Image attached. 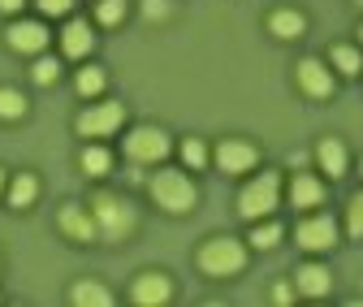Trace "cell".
<instances>
[{
	"label": "cell",
	"mask_w": 363,
	"mask_h": 307,
	"mask_svg": "<svg viewBox=\"0 0 363 307\" xmlns=\"http://www.w3.org/2000/svg\"><path fill=\"white\" fill-rule=\"evenodd\" d=\"M5 39H9V48L13 52H26V57H39L43 48H48V26L43 22H13L9 30H5Z\"/></svg>",
	"instance_id": "obj_8"
},
{
	"label": "cell",
	"mask_w": 363,
	"mask_h": 307,
	"mask_svg": "<svg viewBox=\"0 0 363 307\" xmlns=\"http://www.w3.org/2000/svg\"><path fill=\"white\" fill-rule=\"evenodd\" d=\"M255 160H259V152H255L251 143H242V139H225V143L216 147V164H220V173H230V178L255 169Z\"/></svg>",
	"instance_id": "obj_9"
},
{
	"label": "cell",
	"mask_w": 363,
	"mask_h": 307,
	"mask_svg": "<svg viewBox=\"0 0 363 307\" xmlns=\"http://www.w3.org/2000/svg\"><path fill=\"white\" fill-rule=\"evenodd\" d=\"M96 48V35H91V22H69L61 30V52L65 57H86Z\"/></svg>",
	"instance_id": "obj_15"
},
{
	"label": "cell",
	"mask_w": 363,
	"mask_h": 307,
	"mask_svg": "<svg viewBox=\"0 0 363 307\" xmlns=\"http://www.w3.org/2000/svg\"><path fill=\"white\" fill-rule=\"evenodd\" d=\"M346 230L354 234V238H363V191L350 199V208H346Z\"/></svg>",
	"instance_id": "obj_28"
},
{
	"label": "cell",
	"mask_w": 363,
	"mask_h": 307,
	"mask_svg": "<svg viewBox=\"0 0 363 307\" xmlns=\"http://www.w3.org/2000/svg\"><path fill=\"white\" fill-rule=\"evenodd\" d=\"M39 9L48 13V18H57V13H69L74 9V0H39Z\"/></svg>",
	"instance_id": "obj_29"
},
{
	"label": "cell",
	"mask_w": 363,
	"mask_h": 307,
	"mask_svg": "<svg viewBox=\"0 0 363 307\" xmlns=\"http://www.w3.org/2000/svg\"><path fill=\"white\" fill-rule=\"evenodd\" d=\"M0 191H5V169H0Z\"/></svg>",
	"instance_id": "obj_33"
},
{
	"label": "cell",
	"mask_w": 363,
	"mask_h": 307,
	"mask_svg": "<svg viewBox=\"0 0 363 307\" xmlns=\"http://www.w3.org/2000/svg\"><path fill=\"white\" fill-rule=\"evenodd\" d=\"M277 242H281V225H277V221H259V225L251 230V247H259V251L277 247Z\"/></svg>",
	"instance_id": "obj_22"
},
{
	"label": "cell",
	"mask_w": 363,
	"mask_h": 307,
	"mask_svg": "<svg viewBox=\"0 0 363 307\" xmlns=\"http://www.w3.org/2000/svg\"><path fill=\"white\" fill-rule=\"evenodd\" d=\"M247 264V247L238 238H212L199 247V269L208 277H230V273H242Z\"/></svg>",
	"instance_id": "obj_3"
},
{
	"label": "cell",
	"mask_w": 363,
	"mask_h": 307,
	"mask_svg": "<svg viewBox=\"0 0 363 307\" xmlns=\"http://www.w3.org/2000/svg\"><path fill=\"white\" fill-rule=\"evenodd\" d=\"M108 169H113L108 147H86V152H82V173H91V178H104Z\"/></svg>",
	"instance_id": "obj_21"
},
{
	"label": "cell",
	"mask_w": 363,
	"mask_h": 307,
	"mask_svg": "<svg viewBox=\"0 0 363 307\" xmlns=\"http://www.w3.org/2000/svg\"><path fill=\"white\" fill-rule=\"evenodd\" d=\"M39 199V182L30 178V173H18V178L9 182V203L13 208H30Z\"/></svg>",
	"instance_id": "obj_19"
},
{
	"label": "cell",
	"mask_w": 363,
	"mask_h": 307,
	"mask_svg": "<svg viewBox=\"0 0 363 307\" xmlns=\"http://www.w3.org/2000/svg\"><path fill=\"white\" fill-rule=\"evenodd\" d=\"M290 203H294L298 212L320 208V203H325V186H320V178H307V173H298V178L290 182Z\"/></svg>",
	"instance_id": "obj_13"
},
{
	"label": "cell",
	"mask_w": 363,
	"mask_h": 307,
	"mask_svg": "<svg viewBox=\"0 0 363 307\" xmlns=\"http://www.w3.org/2000/svg\"><path fill=\"white\" fill-rule=\"evenodd\" d=\"M182 160H186L191 169H203L208 164V147L199 139H182Z\"/></svg>",
	"instance_id": "obj_27"
},
{
	"label": "cell",
	"mask_w": 363,
	"mask_h": 307,
	"mask_svg": "<svg viewBox=\"0 0 363 307\" xmlns=\"http://www.w3.org/2000/svg\"><path fill=\"white\" fill-rule=\"evenodd\" d=\"M272 298H277V303H290V298H294V290H290L286 281H277V286H272Z\"/></svg>",
	"instance_id": "obj_31"
},
{
	"label": "cell",
	"mask_w": 363,
	"mask_h": 307,
	"mask_svg": "<svg viewBox=\"0 0 363 307\" xmlns=\"http://www.w3.org/2000/svg\"><path fill=\"white\" fill-rule=\"evenodd\" d=\"M143 13L147 18H164L169 13V0H143Z\"/></svg>",
	"instance_id": "obj_30"
},
{
	"label": "cell",
	"mask_w": 363,
	"mask_h": 307,
	"mask_svg": "<svg viewBox=\"0 0 363 307\" xmlns=\"http://www.w3.org/2000/svg\"><path fill=\"white\" fill-rule=\"evenodd\" d=\"M61 230H65L74 242H91V238H100L96 216H91L86 208H78V203H65V208H61Z\"/></svg>",
	"instance_id": "obj_11"
},
{
	"label": "cell",
	"mask_w": 363,
	"mask_h": 307,
	"mask_svg": "<svg viewBox=\"0 0 363 307\" xmlns=\"http://www.w3.org/2000/svg\"><path fill=\"white\" fill-rule=\"evenodd\" d=\"M294 286H298V294H307V298H320V294H329L333 277H329L325 264H303V269L294 273Z\"/></svg>",
	"instance_id": "obj_14"
},
{
	"label": "cell",
	"mask_w": 363,
	"mask_h": 307,
	"mask_svg": "<svg viewBox=\"0 0 363 307\" xmlns=\"http://www.w3.org/2000/svg\"><path fill=\"white\" fill-rule=\"evenodd\" d=\"M359 39H363V26H359Z\"/></svg>",
	"instance_id": "obj_34"
},
{
	"label": "cell",
	"mask_w": 363,
	"mask_h": 307,
	"mask_svg": "<svg viewBox=\"0 0 363 307\" xmlns=\"http://www.w3.org/2000/svg\"><path fill=\"white\" fill-rule=\"evenodd\" d=\"M130 298L139 303V307H160V303H169V298H173V281H169L164 273H143L139 281H134Z\"/></svg>",
	"instance_id": "obj_10"
},
{
	"label": "cell",
	"mask_w": 363,
	"mask_h": 307,
	"mask_svg": "<svg viewBox=\"0 0 363 307\" xmlns=\"http://www.w3.org/2000/svg\"><path fill=\"white\" fill-rule=\"evenodd\" d=\"M298 86H303L307 96L325 100V96L333 91V74H329V65H325V61H298Z\"/></svg>",
	"instance_id": "obj_12"
},
{
	"label": "cell",
	"mask_w": 363,
	"mask_h": 307,
	"mask_svg": "<svg viewBox=\"0 0 363 307\" xmlns=\"http://www.w3.org/2000/svg\"><path fill=\"white\" fill-rule=\"evenodd\" d=\"M315 160H320V169L329 173V178H342V173H346V147H342L337 139H320Z\"/></svg>",
	"instance_id": "obj_16"
},
{
	"label": "cell",
	"mask_w": 363,
	"mask_h": 307,
	"mask_svg": "<svg viewBox=\"0 0 363 307\" xmlns=\"http://www.w3.org/2000/svg\"><path fill=\"white\" fill-rule=\"evenodd\" d=\"M125 156H130V160H143V164L164 160V156H169V135H164V130H156V125H139V130H130V139H125Z\"/></svg>",
	"instance_id": "obj_6"
},
{
	"label": "cell",
	"mask_w": 363,
	"mask_h": 307,
	"mask_svg": "<svg viewBox=\"0 0 363 307\" xmlns=\"http://www.w3.org/2000/svg\"><path fill=\"white\" fill-rule=\"evenodd\" d=\"M329 61H333L337 74H359L363 69V57H359V48H350V43H337V48L329 52Z\"/></svg>",
	"instance_id": "obj_20"
},
{
	"label": "cell",
	"mask_w": 363,
	"mask_h": 307,
	"mask_svg": "<svg viewBox=\"0 0 363 307\" xmlns=\"http://www.w3.org/2000/svg\"><path fill=\"white\" fill-rule=\"evenodd\" d=\"M281 199V178L277 173H264V178H251L238 195V212L247 216V221H259V216H268L272 208H277Z\"/></svg>",
	"instance_id": "obj_4"
},
{
	"label": "cell",
	"mask_w": 363,
	"mask_h": 307,
	"mask_svg": "<svg viewBox=\"0 0 363 307\" xmlns=\"http://www.w3.org/2000/svg\"><path fill=\"white\" fill-rule=\"evenodd\" d=\"M298 247L303 251H333L337 247V221L333 216H307V221H298Z\"/></svg>",
	"instance_id": "obj_7"
},
{
	"label": "cell",
	"mask_w": 363,
	"mask_h": 307,
	"mask_svg": "<svg viewBox=\"0 0 363 307\" xmlns=\"http://www.w3.org/2000/svg\"><path fill=\"white\" fill-rule=\"evenodd\" d=\"M78 307H108L113 303V294H108V286H100V281H74V294H69Z\"/></svg>",
	"instance_id": "obj_17"
},
{
	"label": "cell",
	"mask_w": 363,
	"mask_h": 307,
	"mask_svg": "<svg viewBox=\"0 0 363 307\" xmlns=\"http://www.w3.org/2000/svg\"><path fill=\"white\" fill-rule=\"evenodd\" d=\"M104 82H108V78H104V69L86 65V69L78 74V91H82V96H100V91H104Z\"/></svg>",
	"instance_id": "obj_24"
},
{
	"label": "cell",
	"mask_w": 363,
	"mask_h": 307,
	"mask_svg": "<svg viewBox=\"0 0 363 307\" xmlns=\"http://www.w3.org/2000/svg\"><path fill=\"white\" fill-rule=\"evenodd\" d=\"M26 5V0H0V13H18Z\"/></svg>",
	"instance_id": "obj_32"
},
{
	"label": "cell",
	"mask_w": 363,
	"mask_h": 307,
	"mask_svg": "<svg viewBox=\"0 0 363 307\" xmlns=\"http://www.w3.org/2000/svg\"><path fill=\"white\" fill-rule=\"evenodd\" d=\"M22 113H26L22 91H9V86H0V117H5V121H18Z\"/></svg>",
	"instance_id": "obj_23"
},
{
	"label": "cell",
	"mask_w": 363,
	"mask_h": 307,
	"mask_svg": "<svg viewBox=\"0 0 363 307\" xmlns=\"http://www.w3.org/2000/svg\"><path fill=\"white\" fill-rule=\"evenodd\" d=\"M30 74H35V82H39V86H48V82H57V74H61V61H57V57H39Z\"/></svg>",
	"instance_id": "obj_25"
},
{
	"label": "cell",
	"mask_w": 363,
	"mask_h": 307,
	"mask_svg": "<svg viewBox=\"0 0 363 307\" xmlns=\"http://www.w3.org/2000/svg\"><path fill=\"white\" fill-rule=\"evenodd\" d=\"M152 199H156L164 212L182 216V212L195 208V182H191L182 169H160L156 178H152Z\"/></svg>",
	"instance_id": "obj_2"
},
{
	"label": "cell",
	"mask_w": 363,
	"mask_h": 307,
	"mask_svg": "<svg viewBox=\"0 0 363 307\" xmlns=\"http://www.w3.org/2000/svg\"><path fill=\"white\" fill-rule=\"evenodd\" d=\"M121 121H125V108H121L117 100H104V104H91V108L78 117V135H86V139H104V135H113Z\"/></svg>",
	"instance_id": "obj_5"
},
{
	"label": "cell",
	"mask_w": 363,
	"mask_h": 307,
	"mask_svg": "<svg viewBox=\"0 0 363 307\" xmlns=\"http://www.w3.org/2000/svg\"><path fill=\"white\" fill-rule=\"evenodd\" d=\"M96 18H100L104 26H117V22L125 18V0H100V5H96Z\"/></svg>",
	"instance_id": "obj_26"
},
{
	"label": "cell",
	"mask_w": 363,
	"mask_h": 307,
	"mask_svg": "<svg viewBox=\"0 0 363 307\" xmlns=\"http://www.w3.org/2000/svg\"><path fill=\"white\" fill-rule=\"evenodd\" d=\"M268 30L281 35V39H298V35L307 30V22H303V13H294V9H277V13L268 18Z\"/></svg>",
	"instance_id": "obj_18"
},
{
	"label": "cell",
	"mask_w": 363,
	"mask_h": 307,
	"mask_svg": "<svg viewBox=\"0 0 363 307\" xmlns=\"http://www.w3.org/2000/svg\"><path fill=\"white\" fill-rule=\"evenodd\" d=\"M354 5H363V0H354Z\"/></svg>",
	"instance_id": "obj_35"
},
{
	"label": "cell",
	"mask_w": 363,
	"mask_h": 307,
	"mask_svg": "<svg viewBox=\"0 0 363 307\" xmlns=\"http://www.w3.org/2000/svg\"><path fill=\"white\" fill-rule=\"evenodd\" d=\"M91 216H96V230L104 242H121L130 230H134V208L113 195V191H100L96 199H91Z\"/></svg>",
	"instance_id": "obj_1"
}]
</instances>
